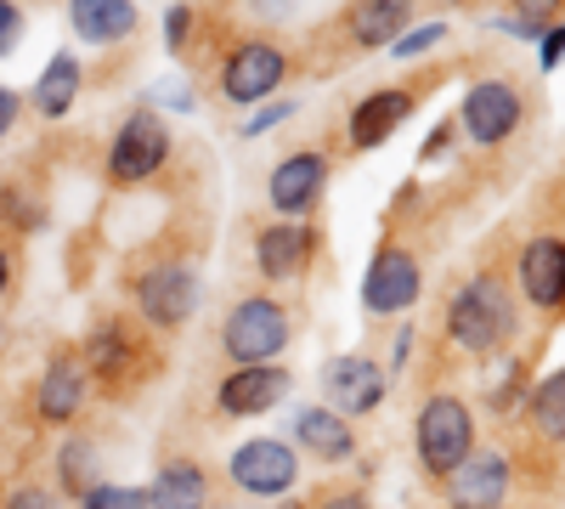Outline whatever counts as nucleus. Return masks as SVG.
Returning <instances> with one entry per match:
<instances>
[{
	"mask_svg": "<svg viewBox=\"0 0 565 509\" xmlns=\"http://www.w3.org/2000/svg\"><path fill=\"white\" fill-rule=\"evenodd\" d=\"M514 322H521V311H514V289L503 284L498 272L463 277V284L452 289V300H447V340L463 357H476V362L498 357L514 340Z\"/></svg>",
	"mask_w": 565,
	"mask_h": 509,
	"instance_id": "f257e3e1",
	"label": "nucleus"
},
{
	"mask_svg": "<svg viewBox=\"0 0 565 509\" xmlns=\"http://www.w3.org/2000/svg\"><path fill=\"white\" fill-rule=\"evenodd\" d=\"M130 300H136V317L159 335H175L186 329V317L199 311L204 300V277H199V261L193 255H153L130 272Z\"/></svg>",
	"mask_w": 565,
	"mask_h": 509,
	"instance_id": "f03ea898",
	"label": "nucleus"
},
{
	"mask_svg": "<svg viewBox=\"0 0 565 509\" xmlns=\"http://www.w3.org/2000/svg\"><path fill=\"white\" fill-rule=\"evenodd\" d=\"M74 351H79V362H85V374L97 380L103 391H114V396H130V391H136V385L159 368V357H153L148 335H141L130 317H119V311L90 322L85 346H74Z\"/></svg>",
	"mask_w": 565,
	"mask_h": 509,
	"instance_id": "7ed1b4c3",
	"label": "nucleus"
},
{
	"mask_svg": "<svg viewBox=\"0 0 565 509\" xmlns=\"http://www.w3.org/2000/svg\"><path fill=\"white\" fill-rule=\"evenodd\" d=\"M413 447H418V470L430 481H447L469 453H476V413H469L463 396L436 391L418 402V420H413Z\"/></svg>",
	"mask_w": 565,
	"mask_h": 509,
	"instance_id": "20e7f679",
	"label": "nucleus"
},
{
	"mask_svg": "<svg viewBox=\"0 0 565 509\" xmlns=\"http://www.w3.org/2000/svg\"><path fill=\"white\" fill-rule=\"evenodd\" d=\"M295 340V311L277 295H244L221 317V357L232 368H255V362H277Z\"/></svg>",
	"mask_w": 565,
	"mask_h": 509,
	"instance_id": "39448f33",
	"label": "nucleus"
},
{
	"mask_svg": "<svg viewBox=\"0 0 565 509\" xmlns=\"http://www.w3.org/2000/svg\"><path fill=\"white\" fill-rule=\"evenodd\" d=\"M526 119V97H521V85L492 74V79H476L463 91V103H458V136L463 142H476V148H503L514 130H521Z\"/></svg>",
	"mask_w": 565,
	"mask_h": 509,
	"instance_id": "423d86ee",
	"label": "nucleus"
},
{
	"mask_svg": "<svg viewBox=\"0 0 565 509\" xmlns=\"http://www.w3.org/2000/svg\"><path fill=\"white\" fill-rule=\"evenodd\" d=\"M226 476L244 492V503H277L300 481V453L289 442H277V436H249L244 447H232Z\"/></svg>",
	"mask_w": 565,
	"mask_h": 509,
	"instance_id": "0eeeda50",
	"label": "nucleus"
},
{
	"mask_svg": "<svg viewBox=\"0 0 565 509\" xmlns=\"http://www.w3.org/2000/svg\"><path fill=\"white\" fill-rule=\"evenodd\" d=\"M170 165V125L159 108H136L125 114V125L114 130V148H108V181L114 188H141Z\"/></svg>",
	"mask_w": 565,
	"mask_h": 509,
	"instance_id": "6e6552de",
	"label": "nucleus"
},
{
	"mask_svg": "<svg viewBox=\"0 0 565 509\" xmlns=\"http://www.w3.org/2000/svg\"><path fill=\"white\" fill-rule=\"evenodd\" d=\"M289 79V52L271 40H244L232 45L226 63H221V97L238 103V108H260L277 97V85Z\"/></svg>",
	"mask_w": 565,
	"mask_h": 509,
	"instance_id": "1a4fd4ad",
	"label": "nucleus"
},
{
	"mask_svg": "<svg viewBox=\"0 0 565 509\" xmlns=\"http://www.w3.org/2000/svg\"><path fill=\"white\" fill-rule=\"evenodd\" d=\"M385 391H391V374L373 357H362V351H345V357H334L322 368V407L345 413V420H367V413H380Z\"/></svg>",
	"mask_w": 565,
	"mask_h": 509,
	"instance_id": "9d476101",
	"label": "nucleus"
},
{
	"mask_svg": "<svg viewBox=\"0 0 565 509\" xmlns=\"http://www.w3.org/2000/svg\"><path fill=\"white\" fill-rule=\"evenodd\" d=\"M424 295V272H418V255L407 244H380L367 277H362V306L373 317H396V311H413Z\"/></svg>",
	"mask_w": 565,
	"mask_h": 509,
	"instance_id": "9b49d317",
	"label": "nucleus"
},
{
	"mask_svg": "<svg viewBox=\"0 0 565 509\" xmlns=\"http://www.w3.org/2000/svg\"><path fill=\"white\" fill-rule=\"evenodd\" d=\"M317 226L311 221H266L255 226V272L266 284H300L317 261Z\"/></svg>",
	"mask_w": 565,
	"mask_h": 509,
	"instance_id": "f8f14e48",
	"label": "nucleus"
},
{
	"mask_svg": "<svg viewBox=\"0 0 565 509\" xmlns=\"http://www.w3.org/2000/svg\"><path fill=\"white\" fill-rule=\"evenodd\" d=\"M514 284H521V295H526L532 311L565 317V233L526 238L521 261H514Z\"/></svg>",
	"mask_w": 565,
	"mask_h": 509,
	"instance_id": "ddd939ff",
	"label": "nucleus"
},
{
	"mask_svg": "<svg viewBox=\"0 0 565 509\" xmlns=\"http://www.w3.org/2000/svg\"><path fill=\"white\" fill-rule=\"evenodd\" d=\"M322 193H328V153H317V148L277 159L271 176H266V199L282 221H306L322 204Z\"/></svg>",
	"mask_w": 565,
	"mask_h": 509,
	"instance_id": "4468645a",
	"label": "nucleus"
},
{
	"mask_svg": "<svg viewBox=\"0 0 565 509\" xmlns=\"http://www.w3.org/2000/svg\"><path fill=\"white\" fill-rule=\"evenodd\" d=\"M295 396V374L282 362H255V368H232V374L215 385V407L221 420H255V413H271L277 402Z\"/></svg>",
	"mask_w": 565,
	"mask_h": 509,
	"instance_id": "2eb2a0df",
	"label": "nucleus"
},
{
	"mask_svg": "<svg viewBox=\"0 0 565 509\" xmlns=\"http://www.w3.org/2000/svg\"><path fill=\"white\" fill-rule=\"evenodd\" d=\"M514 492V465L498 447H476L447 476V509H503Z\"/></svg>",
	"mask_w": 565,
	"mask_h": 509,
	"instance_id": "dca6fc26",
	"label": "nucleus"
},
{
	"mask_svg": "<svg viewBox=\"0 0 565 509\" xmlns=\"http://www.w3.org/2000/svg\"><path fill=\"white\" fill-rule=\"evenodd\" d=\"M85 402H90V374H85L79 351L68 346L45 362V374L34 380V420L40 425H74L85 413Z\"/></svg>",
	"mask_w": 565,
	"mask_h": 509,
	"instance_id": "f3484780",
	"label": "nucleus"
},
{
	"mask_svg": "<svg viewBox=\"0 0 565 509\" xmlns=\"http://www.w3.org/2000/svg\"><path fill=\"white\" fill-rule=\"evenodd\" d=\"M413 108H418V91H407V85H385V91H373V97H362L356 108H351V153H367V148H380V142H391V136L413 119Z\"/></svg>",
	"mask_w": 565,
	"mask_h": 509,
	"instance_id": "a211bd4d",
	"label": "nucleus"
},
{
	"mask_svg": "<svg viewBox=\"0 0 565 509\" xmlns=\"http://www.w3.org/2000/svg\"><path fill=\"white\" fill-rule=\"evenodd\" d=\"M295 453L317 458V465H345V458L356 453V425L345 420V413L311 402V407L295 413Z\"/></svg>",
	"mask_w": 565,
	"mask_h": 509,
	"instance_id": "6ab92c4d",
	"label": "nucleus"
},
{
	"mask_svg": "<svg viewBox=\"0 0 565 509\" xmlns=\"http://www.w3.org/2000/svg\"><path fill=\"white\" fill-rule=\"evenodd\" d=\"M407 29H413V0H351V12H345V34L356 52L396 45Z\"/></svg>",
	"mask_w": 565,
	"mask_h": 509,
	"instance_id": "aec40b11",
	"label": "nucleus"
},
{
	"mask_svg": "<svg viewBox=\"0 0 565 509\" xmlns=\"http://www.w3.org/2000/svg\"><path fill=\"white\" fill-rule=\"evenodd\" d=\"M68 29L85 45H114L141 29V7L136 0H68Z\"/></svg>",
	"mask_w": 565,
	"mask_h": 509,
	"instance_id": "412c9836",
	"label": "nucleus"
},
{
	"mask_svg": "<svg viewBox=\"0 0 565 509\" xmlns=\"http://www.w3.org/2000/svg\"><path fill=\"white\" fill-rule=\"evenodd\" d=\"M148 509H210V470L199 458H164L148 487Z\"/></svg>",
	"mask_w": 565,
	"mask_h": 509,
	"instance_id": "4be33fe9",
	"label": "nucleus"
},
{
	"mask_svg": "<svg viewBox=\"0 0 565 509\" xmlns=\"http://www.w3.org/2000/svg\"><path fill=\"white\" fill-rule=\"evenodd\" d=\"M79 79H85L79 57H74V52H57L52 63L40 68V79H34V91H29V108H34L40 119H68V108H74V97H79Z\"/></svg>",
	"mask_w": 565,
	"mask_h": 509,
	"instance_id": "5701e85b",
	"label": "nucleus"
},
{
	"mask_svg": "<svg viewBox=\"0 0 565 509\" xmlns=\"http://www.w3.org/2000/svg\"><path fill=\"white\" fill-rule=\"evenodd\" d=\"M526 431L543 447H565V368H554L543 385L526 391Z\"/></svg>",
	"mask_w": 565,
	"mask_h": 509,
	"instance_id": "b1692460",
	"label": "nucleus"
},
{
	"mask_svg": "<svg viewBox=\"0 0 565 509\" xmlns=\"http://www.w3.org/2000/svg\"><path fill=\"white\" fill-rule=\"evenodd\" d=\"M57 481H63V492H68V498H79V492L97 487V442L68 436V442H63V453H57Z\"/></svg>",
	"mask_w": 565,
	"mask_h": 509,
	"instance_id": "393cba45",
	"label": "nucleus"
},
{
	"mask_svg": "<svg viewBox=\"0 0 565 509\" xmlns=\"http://www.w3.org/2000/svg\"><path fill=\"white\" fill-rule=\"evenodd\" d=\"M526 374H532V357H509V374L487 391L492 413H514V402H526Z\"/></svg>",
	"mask_w": 565,
	"mask_h": 509,
	"instance_id": "a878e982",
	"label": "nucleus"
},
{
	"mask_svg": "<svg viewBox=\"0 0 565 509\" xmlns=\"http://www.w3.org/2000/svg\"><path fill=\"white\" fill-rule=\"evenodd\" d=\"M79 509H148V487H114V481H97L90 492H79Z\"/></svg>",
	"mask_w": 565,
	"mask_h": 509,
	"instance_id": "bb28decb",
	"label": "nucleus"
},
{
	"mask_svg": "<svg viewBox=\"0 0 565 509\" xmlns=\"http://www.w3.org/2000/svg\"><path fill=\"white\" fill-rule=\"evenodd\" d=\"M0 226H7V233H34V226H40V204L23 199V188H7V193H0Z\"/></svg>",
	"mask_w": 565,
	"mask_h": 509,
	"instance_id": "cd10ccee",
	"label": "nucleus"
},
{
	"mask_svg": "<svg viewBox=\"0 0 565 509\" xmlns=\"http://www.w3.org/2000/svg\"><path fill=\"white\" fill-rule=\"evenodd\" d=\"M447 40V18H430V23H413L396 45H391V57H418V52H430V45Z\"/></svg>",
	"mask_w": 565,
	"mask_h": 509,
	"instance_id": "c85d7f7f",
	"label": "nucleus"
},
{
	"mask_svg": "<svg viewBox=\"0 0 565 509\" xmlns=\"http://www.w3.org/2000/svg\"><path fill=\"white\" fill-rule=\"evenodd\" d=\"M193 23H199L193 7H170V12H164V45H170L175 57L186 52V45H193Z\"/></svg>",
	"mask_w": 565,
	"mask_h": 509,
	"instance_id": "c756f323",
	"label": "nucleus"
},
{
	"mask_svg": "<svg viewBox=\"0 0 565 509\" xmlns=\"http://www.w3.org/2000/svg\"><path fill=\"white\" fill-rule=\"evenodd\" d=\"M282 119H295V103H289V97H271V103H260V108L244 119V136H266V130L282 125Z\"/></svg>",
	"mask_w": 565,
	"mask_h": 509,
	"instance_id": "7c9ffc66",
	"label": "nucleus"
},
{
	"mask_svg": "<svg viewBox=\"0 0 565 509\" xmlns=\"http://www.w3.org/2000/svg\"><path fill=\"white\" fill-rule=\"evenodd\" d=\"M537 40H543V45H537V68H543V74H554V68L565 63V23H548Z\"/></svg>",
	"mask_w": 565,
	"mask_h": 509,
	"instance_id": "2f4dec72",
	"label": "nucleus"
},
{
	"mask_svg": "<svg viewBox=\"0 0 565 509\" xmlns=\"http://www.w3.org/2000/svg\"><path fill=\"white\" fill-rule=\"evenodd\" d=\"M7 509H63V503H57V492H52V487L23 481V487H12V492H7Z\"/></svg>",
	"mask_w": 565,
	"mask_h": 509,
	"instance_id": "473e14b6",
	"label": "nucleus"
},
{
	"mask_svg": "<svg viewBox=\"0 0 565 509\" xmlns=\"http://www.w3.org/2000/svg\"><path fill=\"white\" fill-rule=\"evenodd\" d=\"M18 40H23V7L18 0H0V57H7Z\"/></svg>",
	"mask_w": 565,
	"mask_h": 509,
	"instance_id": "72a5a7b5",
	"label": "nucleus"
},
{
	"mask_svg": "<svg viewBox=\"0 0 565 509\" xmlns=\"http://www.w3.org/2000/svg\"><path fill=\"white\" fill-rule=\"evenodd\" d=\"M554 12H559V0H514V18H521L526 29H537V34L548 29Z\"/></svg>",
	"mask_w": 565,
	"mask_h": 509,
	"instance_id": "f704fd0d",
	"label": "nucleus"
},
{
	"mask_svg": "<svg viewBox=\"0 0 565 509\" xmlns=\"http://www.w3.org/2000/svg\"><path fill=\"white\" fill-rule=\"evenodd\" d=\"M311 509H373V498L362 487H340V492H322Z\"/></svg>",
	"mask_w": 565,
	"mask_h": 509,
	"instance_id": "c9c22d12",
	"label": "nucleus"
},
{
	"mask_svg": "<svg viewBox=\"0 0 565 509\" xmlns=\"http://www.w3.org/2000/svg\"><path fill=\"white\" fill-rule=\"evenodd\" d=\"M18 114H23V97L12 85H0V136H7L12 125H18Z\"/></svg>",
	"mask_w": 565,
	"mask_h": 509,
	"instance_id": "e433bc0d",
	"label": "nucleus"
},
{
	"mask_svg": "<svg viewBox=\"0 0 565 509\" xmlns=\"http://www.w3.org/2000/svg\"><path fill=\"white\" fill-rule=\"evenodd\" d=\"M12 284H18V255H12L7 244H0V300L12 295Z\"/></svg>",
	"mask_w": 565,
	"mask_h": 509,
	"instance_id": "4c0bfd02",
	"label": "nucleus"
},
{
	"mask_svg": "<svg viewBox=\"0 0 565 509\" xmlns=\"http://www.w3.org/2000/svg\"><path fill=\"white\" fill-rule=\"evenodd\" d=\"M255 7H260V12H289L295 0H255Z\"/></svg>",
	"mask_w": 565,
	"mask_h": 509,
	"instance_id": "58836bf2",
	"label": "nucleus"
},
{
	"mask_svg": "<svg viewBox=\"0 0 565 509\" xmlns=\"http://www.w3.org/2000/svg\"><path fill=\"white\" fill-rule=\"evenodd\" d=\"M215 509H255V503H215Z\"/></svg>",
	"mask_w": 565,
	"mask_h": 509,
	"instance_id": "ea45409f",
	"label": "nucleus"
},
{
	"mask_svg": "<svg viewBox=\"0 0 565 509\" xmlns=\"http://www.w3.org/2000/svg\"><path fill=\"white\" fill-rule=\"evenodd\" d=\"M452 7H458V0H452Z\"/></svg>",
	"mask_w": 565,
	"mask_h": 509,
	"instance_id": "a19ab883",
	"label": "nucleus"
}]
</instances>
